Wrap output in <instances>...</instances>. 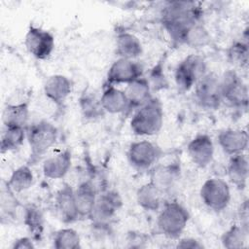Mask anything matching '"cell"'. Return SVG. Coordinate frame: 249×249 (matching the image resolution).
<instances>
[{"label":"cell","mask_w":249,"mask_h":249,"mask_svg":"<svg viewBox=\"0 0 249 249\" xmlns=\"http://www.w3.org/2000/svg\"><path fill=\"white\" fill-rule=\"evenodd\" d=\"M162 155L161 148L150 140L132 142L126 152V159L131 167L140 171L150 170Z\"/></svg>","instance_id":"8"},{"label":"cell","mask_w":249,"mask_h":249,"mask_svg":"<svg viewBox=\"0 0 249 249\" xmlns=\"http://www.w3.org/2000/svg\"><path fill=\"white\" fill-rule=\"evenodd\" d=\"M115 48L116 54L122 58L135 59L143 53V47L138 37L128 31H120L117 33Z\"/></svg>","instance_id":"23"},{"label":"cell","mask_w":249,"mask_h":249,"mask_svg":"<svg viewBox=\"0 0 249 249\" xmlns=\"http://www.w3.org/2000/svg\"><path fill=\"white\" fill-rule=\"evenodd\" d=\"M248 43L247 40L243 41H235L229 49V57L232 63L245 66L248 62Z\"/></svg>","instance_id":"34"},{"label":"cell","mask_w":249,"mask_h":249,"mask_svg":"<svg viewBox=\"0 0 249 249\" xmlns=\"http://www.w3.org/2000/svg\"><path fill=\"white\" fill-rule=\"evenodd\" d=\"M124 92L129 105L128 113H131L132 111L134 112L153 97L150 84L147 78L144 76L126 85Z\"/></svg>","instance_id":"21"},{"label":"cell","mask_w":249,"mask_h":249,"mask_svg":"<svg viewBox=\"0 0 249 249\" xmlns=\"http://www.w3.org/2000/svg\"><path fill=\"white\" fill-rule=\"evenodd\" d=\"M72 165V153L69 149H64L53 156L46 159L42 165V172L45 178L57 180L64 178Z\"/></svg>","instance_id":"19"},{"label":"cell","mask_w":249,"mask_h":249,"mask_svg":"<svg viewBox=\"0 0 249 249\" xmlns=\"http://www.w3.org/2000/svg\"><path fill=\"white\" fill-rule=\"evenodd\" d=\"M191 215L188 209L177 200L163 202L159 210L157 226L166 237L178 239L187 228Z\"/></svg>","instance_id":"4"},{"label":"cell","mask_w":249,"mask_h":249,"mask_svg":"<svg viewBox=\"0 0 249 249\" xmlns=\"http://www.w3.org/2000/svg\"><path fill=\"white\" fill-rule=\"evenodd\" d=\"M4 126H20L27 128L29 125V103H7L2 114Z\"/></svg>","instance_id":"25"},{"label":"cell","mask_w":249,"mask_h":249,"mask_svg":"<svg viewBox=\"0 0 249 249\" xmlns=\"http://www.w3.org/2000/svg\"><path fill=\"white\" fill-rule=\"evenodd\" d=\"M199 196L203 204L214 212L225 210L231 198V188L225 180L213 177L209 178L201 185Z\"/></svg>","instance_id":"10"},{"label":"cell","mask_w":249,"mask_h":249,"mask_svg":"<svg viewBox=\"0 0 249 249\" xmlns=\"http://www.w3.org/2000/svg\"><path fill=\"white\" fill-rule=\"evenodd\" d=\"M239 217H240V224L242 226L248 228V205H247V200H245L239 208Z\"/></svg>","instance_id":"38"},{"label":"cell","mask_w":249,"mask_h":249,"mask_svg":"<svg viewBox=\"0 0 249 249\" xmlns=\"http://www.w3.org/2000/svg\"><path fill=\"white\" fill-rule=\"evenodd\" d=\"M79 104L84 117L87 119L92 120L100 117L104 113L100 100H97L95 96L91 94V92H85L80 97Z\"/></svg>","instance_id":"33"},{"label":"cell","mask_w":249,"mask_h":249,"mask_svg":"<svg viewBox=\"0 0 249 249\" xmlns=\"http://www.w3.org/2000/svg\"><path fill=\"white\" fill-rule=\"evenodd\" d=\"M163 124V107L160 100L153 96L148 102L136 109L130 119L129 126L137 136L158 134Z\"/></svg>","instance_id":"2"},{"label":"cell","mask_w":249,"mask_h":249,"mask_svg":"<svg viewBox=\"0 0 249 249\" xmlns=\"http://www.w3.org/2000/svg\"><path fill=\"white\" fill-rule=\"evenodd\" d=\"M73 89L72 81L62 74H53L47 78L43 86L45 96L57 107L63 106Z\"/></svg>","instance_id":"15"},{"label":"cell","mask_w":249,"mask_h":249,"mask_svg":"<svg viewBox=\"0 0 249 249\" xmlns=\"http://www.w3.org/2000/svg\"><path fill=\"white\" fill-rule=\"evenodd\" d=\"M26 140V128L20 126H4L1 134V153L18 150Z\"/></svg>","instance_id":"30"},{"label":"cell","mask_w":249,"mask_h":249,"mask_svg":"<svg viewBox=\"0 0 249 249\" xmlns=\"http://www.w3.org/2000/svg\"><path fill=\"white\" fill-rule=\"evenodd\" d=\"M195 101L205 110H217L223 103L220 79L214 72H207L194 87Z\"/></svg>","instance_id":"9"},{"label":"cell","mask_w":249,"mask_h":249,"mask_svg":"<svg viewBox=\"0 0 249 249\" xmlns=\"http://www.w3.org/2000/svg\"><path fill=\"white\" fill-rule=\"evenodd\" d=\"M218 145L228 156L244 154L248 148V132L245 129L227 128L217 136Z\"/></svg>","instance_id":"16"},{"label":"cell","mask_w":249,"mask_h":249,"mask_svg":"<svg viewBox=\"0 0 249 249\" xmlns=\"http://www.w3.org/2000/svg\"><path fill=\"white\" fill-rule=\"evenodd\" d=\"M35 240L29 236H21L15 239L11 245L12 249H34L36 247Z\"/></svg>","instance_id":"37"},{"label":"cell","mask_w":249,"mask_h":249,"mask_svg":"<svg viewBox=\"0 0 249 249\" xmlns=\"http://www.w3.org/2000/svg\"><path fill=\"white\" fill-rule=\"evenodd\" d=\"M55 209L60 220L65 224H72L80 220L74 196V189L67 183H64L56 192L54 197Z\"/></svg>","instance_id":"17"},{"label":"cell","mask_w":249,"mask_h":249,"mask_svg":"<svg viewBox=\"0 0 249 249\" xmlns=\"http://www.w3.org/2000/svg\"><path fill=\"white\" fill-rule=\"evenodd\" d=\"M191 160L199 168L207 167L213 160L215 147L212 138L206 133H198L187 146Z\"/></svg>","instance_id":"14"},{"label":"cell","mask_w":249,"mask_h":249,"mask_svg":"<svg viewBox=\"0 0 249 249\" xmlns=\"http://www.w3.org/2000/svg\"><path fill=\"white\" fill-rule=\"evenodd\" d=\"M227 175L230 182L238 190H244L249 175V162L246 154L231 156L227 165Z\"/></svg>","instance_id":"22"},{"label":"cell","mask_w":249,"mask_h":249,"mask_svg":"<svg viewBox=\"0 0 249 249\" xmlns=\"http://www.w3.org/2000/svg\"><path fill=\"white\" fill-rule=\"evenodd\" d=\"M123 206V198L115 190H107L97 196L94 207L89 217L91 226L97 231L110 228L116 214Z\"/></svg>","instance_id":"5"},{"label":"cell","mask_w":249,"mask_h":249,"mask_svg":"<svg viewBox=\"0 0 249 249\" xmlns=\"http://www.w3.org/2000/svg\"><path fill=\"white\" fill-rule=\"evenodd\" d=\"M99 100L104 112L113 115L128 114L129 105L125 92L116 86L104 84Z\"/></svg>","instance_id":"18"},{"label":"cell","mask_w":249,"mask_h":249,"mask_svg":"<svg viewBox=\"0 0 249 249\" xmlns=\"http://www.w3.org/2000/svg\"><path fill=\"white\" fill-rule=\"evenodd\" d=\"M58 129L51 122L41 120L26 128V140L30 149V156L27 160L29 165L39 161L44 155L57 141Z\"/></svg>","instance_id":"3"},{"label":"cell","mask_w":249,"mask_h":249,"mask_svg":"<svg viewBox=\"0 0 249 249\" xmlns=\"http://www.w3.org/2000/svg\"><path fill=\"white\" fill-rule=\"evenodd\" d=\"M176 248H183V249H202L204 245L195 237H183L178 238L176 243Z\"/></svg>","instance_id":"36"},{"label":"cell","mask_w":249,"mask_h":249,"mask_svg":"<svg viewBox=\"0 0 249 249\" xmlns=\"http://www.w3.org/2000/svg\"><path fill=\"white\" fill-rule=\"evenodd\" d=\"M27 52L38 60L48 59L55 47V39L52 32L30 23L24 36Z\"/></svg>","instance_id":"11"},{"label":"cell","mask_w":249,"mask_h":249,"mask_svg":"<svg viewBox=\"0 0 249 249\" xmlns=\"http://www.w3.org/2000/svg\"><path fill=\"white\" fill-rule=\"evenodd\" d=\"M149 171L150 182L153 183L163 195H168L175 188L181 174L179 161L161 164L157 163Z\"/></svg>","instance_id":"13"},{"label":"cell","mask_w":249,"mask_h":249,"mask_svg":"<svg viewBox=\"0 0 249 249\" xmlns=\"http://www.w3.org/2000/svg\"><path fill=\"white\" fill-rule=\"evenodd\" d=\"M23 224L35 241L42 239L45 230V219L42 210L36 204L28 203L24 205Z\"/></svg>","instance_id":"27"},{"label":"cell","mask_w":249,"mask_h":249,"mask_svg":"<svg viewBox=\"0 0 249 249\" xmlns=\"http://www.w3.org/2000/svg\"><path fill=\"white\" fill-rule=\"evenodd\" d=\"M211 42V35L202 21H197L190 25L181 35L178 44L186 45L193 49H201Z\"/></svg>","instance_id":"26"},{"label":"cell","mask_w":249,"mask_h":249,"mask_svg":"<svg viewBox=\"0 0 249 249\" xmlns=\"http://www.w3.org/2000/svg\"><path fill=\"white\" fill-rule=\"evenodd\" d=\"M201 18L202 9L198 3L190 1L167 2L160 13L161 24L175 44L190 25Z\"/></svg>","instance_id":"1"},{"label":"cell","mask_w":249,"mask_h":249,"mask_svg":"<svg viewBox=\"0 0 249 249\" xmlns=\"http://www.w3.org/2000/svg\"><path fill=\"white\" fill-rule=\"evenodd\" d=\"M53 246L55 249H79L81 237L79 232L72 228H63L58 230L53 239Z\"/></svg>","instance_id":"32"},{"label":"cell","mask_w":249,"mask_h":249,"mask_svg":"<svg viewBox=\"0 0 249 249\" xmlns=\"http://www.w3.org/2000/svg\"><path fill=\"white\" fill-rule=\"evenodd\" d=\"M17 194H15L4 182L1 188L0 195V211H1V223H9L16 218V211L19 205Z\"/></svg>","instance_id":"31"},{"label":"cell","mask_w":249,"mask_h":249,"mask_svg":"<svg viewBox=\"0 0 249 249\" xmlns=\"http://www.w3.org/2000/svg\"><path fill=\"white\" fill-rule=\"evenodd\" d=\"M219 79L223 102H227L234 108L246 109L248 89L239 74L232 69H229L219 76Z\"/></svg>","instance_id":"7"},{"label":"cell","mask_w":249,"mask_h":249,"mask_svg":"<svg viewBox=\"0 0 249 249\" xmlns=\"http://www.w3.org/2000/svg\"><path fill=\"white\" fill-rule=\"evenodd\" d=\"M33 182L34 174L31 165L25 163L14 169L5 183L15 194H19L28 190L33 185Z\"/></svg>","instance_id":"28"},{"label":"cell","mask_w":249,"mask_h":249,"mask_svg":"<svg viewBox=\"0 0 249 249\" xmlns=\"http://www.w3.org/2000/svg\"><path fill=\"white\" fill-rule=\"evenodd\" d=\"M163 194L150 181L141 185L136 191V202L145 211L156 212L163 204Z\"/></svg>","instance_id":"24"},{"label":"cell","mask_w":249,"mask_h":249,"mask_svg":"<svg viewBox=\"0 0 249 249\" xmlns=\"http://www.w3.org/2000/svg\"><path fill=\"white\" fill-rule=\"evenodd\" d=\"M147 80L150 84L152 91L161 89L165 88V86H167V81L164 74L162 73L161 62H159L157 65H155V67L151 70Z\"/></svg>","instance_id":"35"},{"label":"cell","mask_w":249,"mask_h":249,"mask_svg":"<svg viewBox=\"0 0 249 249\" xmlns=\"http://www.w3.org/2000/svg\"><path fill=\"white\" fill-rule=\"evenodd\" d=\"M74 196L79 218L89 219L98 196L93 183L89 180L83 181L74 189Z\"/></svg>","instance_id":"20"},{"label":"cell","mask_w":249,"mask_h":249,"mask_svg":"<svg viewBox=\"0 0 249 249\" xmlns=\"http://www.w3.org/2000/svg\"><path fill=\"white\" fill-rule=\"evenodd\" d=\"M144 68L140 62L135 59L118 57L109 67L106 74V85L118 86L128 85L138 78L144 76Z\"/></svg>","instance_id":"12"},{"label":"cell","mask_w":249,"mask_h":249,"mask_svg":"<svg viewBox=\"0 0 249 249\" xmlns=\"http://www.w3.org/2000/svg\"><path fill=\"white\" fill-rule=\"evenodd\" d=\"M249 229L241 224L231 225L225 231L221 237V244L227 249H241L246 246Z\"/></svg>","instance_id":"29"},{"label":"cell","mask_w":249,"mask_h":249,"mask_svg":"<svg viewBox=\"0 0 249 249\" xmlns=\"http://www.w3.org/2000/svg\"><path fill=\"white\" fill-rule=\"evenodd\" d=\"M206 63L198 54H189L182 59L174 71L175 84L181 91H189L196 82L207 73Z\"/></svg>","instance_id":"6"}]
</instances>
